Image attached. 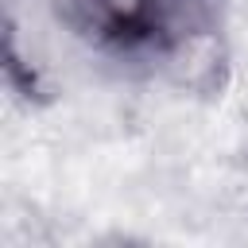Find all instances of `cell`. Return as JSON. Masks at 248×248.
<instances>
[{
  "mask_svg": "<svg viewBox=\"0 0 248 248\" xmlns=\"http://www.w3.org/2000/svg\"><path fill=\"white\" fill-rule=\"evenodd\" d=\"M66 16L116 54H170L202 23L198 0H66Z\"/></svg>",
  "mask_w": 248,
  "mask_h": 248,
  "instance_id": "6da1fadb",
  "label": "cell"
}]
</instances>
